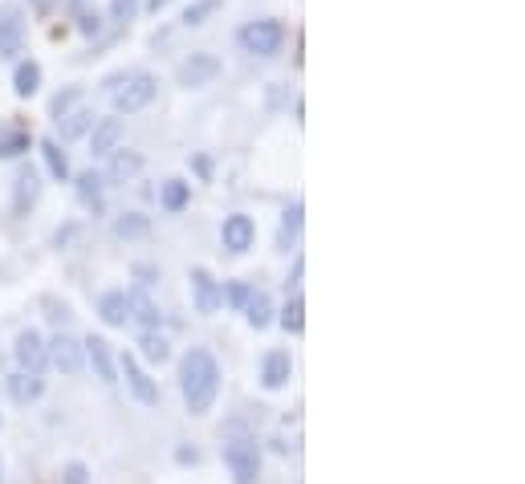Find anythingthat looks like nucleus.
Listing matches in <instances>:
<instances>
[{"mask_svg": "<svg viewBox=\"0 0 525 484\" xmlns=\"http://www.w3.org/2000/svg\"><path fill=\"white\" fill-rule=\"evenodd\" d=\"M285 41V29L277 21H253V25L241 29V49L253 53V57H273Z\"/></svg>", "mask_w": 525, "mask_h": 484, "instance_id": "obj_4", "label": "nucleus"}, {"mask_svg": "<svg viewBox=\"0 0 525 484\" xmlns=\"http://www.w3.org/2000/svg\"><path fill=\"white\" fill-rule=\"evenodd\" d=\"M151 232V220L147 216H139V212H126V216H118L115 220V237L118 240H139Z\"/></svg>", "mask_w": 525, "mask_h": 484, "instance_id": "obj_20", "label": "nucleus"}, {"mask_svg": "<svg viewBox=\"0 0 525 484\" xmlns=\"http://www.w3.org/2000/svg\"><path fill=\"white\" fill-rule=\"evenodd\" d=\"M245 317H249L253 330H265L269 322H273V301H269L265 293H253V298L245 301Z\"/></svg>", "mask_w": 525, "mask_h": 484, "instance_id": "obj_21", "label": "nucleus"}, {"mask_svg": "<svg viewBox=\"0 0 525 484\" xmlns=\"http://www.w3.org/2000/svg\"><path fill=\"white\" fill-rule=\"evenodd\" d=\"M220 281H216L212 273H208L204 264H196V269H192V298H196V309L200 314H216V309H220Z\"/></svg>", "mask_w": 525, "mask_h": 484, "instance_id": "obj_8", "label": "nucleus"}, {"mask_svg": "<svg viewBox=\"0 0 525 484\" xmlns=\"http://www.w3.org/2000/svg\"><path fill=\"white\" fill-rule=\"evenodd\" d=\"M184 203H187V184L184 179H168V184H163V208L179 212Z\"/></svg>", "mask_w": 525, "mask_h": 484, "instance_id": "obj_28", "label": "nucleus"}, {"mask_svg": "<svg viewBox=\"0 0 525 484\" xmlns=\"http://www.w3.org/2000/svg\"><path fill=\"white\" fill-rule=\"evenodd\" d=\"M82 350H86L90 367H94V375H99L102 383H115V359H110V342H107V338L90 334L86 342H82Z\"/></svg>", "mask_w": 525, "mask_h": 484, "instance_id": "obj_15", "label": "nucleus"}, {"mask_svg": "<svg viewBox=\"0 0 525 484\" xmlns=\"http://www.w3.org/2000/svg\"><path fill=\"white\" fill-rule=\"evenodd\" d=\"M216 73H220V62H216L212 53H192L187 62H179L176 82L184 90H200V86H208V82H216Z\"/></svg>", "mask_w": 525, "mask_h": 484, "instance_id": "obj_5", "label": "nucleus"}, {"mask_svg": "<svg viewBox=\"0 0 525 484\" xmlns=\"http://www.w3.org/2000/svg\"><path fill=\"white\" fill-rule=\"evenodd\" d=\"M33 9H41V13H49V9H54V0H33Z\"/></svg>", "mask_w": 525, "mask_h": 484, "instance_id": "obj_38", "label": "nucleus"}, {"mask_svg": "<svg viewBox=\"0 0 525 484\" xmlns=\"http://www.w3.org/2000/svg\"><path fill=\"white\" fill-rule=\"evenodd\" d=\"M134 13H139V0H115V4H110V17L115 21H131Z\"/></svg>", "mask_w": 525, "mask_h": 484, "instance_id": "obj_33", "label": "nucleus"}, {"mask_svg": "<svg viewBox=\"0 0 525 484\" xmlns=\"http://www.w3.org/2000/svg\"><path fill=\"white\" fill-rule=\"evenodd\" d=\"M253 237H257V229H253V220L245 216V212H232L228 220H224V229H220V240H224V248H228L232 256L249 253V248H253Z\"/></svg>", "mask_w": 525, "mask_h": 484, "instance_id": "obj_7", "label": "nucleus"}, {"mask_svg": "<svg viewBox=\"0 0 525 484\" xmlns=\"http://www.w3.org/2000/svg\"><path fill=\"white\" fill-rule=\"evenodd\" d=\"M102 184H107V179H102L99 171H86V176H78V200L82 203H99Z\"/></svg>", "mask_w": 525, "mask_h": 484, "instance_id": "obj_27", "label": "nucleus"}, {"mask_svg": "<svg viewBox=\"0 0 525 484\" xmlns=\"http://www.w3.org/2000/svg\"><path fill=\"white\" fill-rule=\"evenodd\" d=\"M78 29H82V33H86V37H99L102 21H99V17H94V13H86V17H82V21H78Z\"/></svg>", "mask_w": 525, "mask_h": 484, "instance_id": "obj_36", "label": "nucleus"}, {"mask_svg": "<svg viewBox=\"0 0 525 484\" xmlns=\"http://www.w3.org/2000/svg\"><path fill=\"white\" fill-rule=\"evenodd\" d=\"M220 9V0H196V4H192V9L184 13V25L187 29H196V25H204L208 17H212V13Z\"/></svg>", "mask_w": 525, "mask_h": 484, "instance_id": "obj_29", "label": "nucleus"}, {"mask_svg": "<svg viewBox=\"0 0 525 484\" xmlns=\"http://www.w3.org/2000/svg\"><path fill=\"white\" fill-rule=\"evenodd\" d=\"M9 395H13V403L29 407V403H37V399L45 395V383L37 379V375H29V370H21V375H13L9 379Z\"/></svg>", "mask_w": 525, "mask_h": 484, "instance_id": "obj_17", "label": "nucleus"}, {"mask_svg": "<svg viewBox=\"0 0 525 484\" xmlns=\"http://www.w3.org/2000/svg\"><path fill=\"white\" fill-rule=\"evenodd\" d=\"M163 4H171V0H147V9H155V13H159Z\"/></svg>", "mask_w": 525, "mask_h": 484, "instance_id": "obj_39", "label": "nucleus"}, {"mask_svg": "<svg viewBox=\"0 0 525 484\" xmlns=\"http://www.w3.org/2000/svg\"><path fill=\"white\" fill-rule=\"evenodd\" d=\"M57 126H62V139H78V134H86L90 126H94V115L90 110H65L62 118H57Z\"/></svg>", "mask_w": 525, "mask_h": 484, "instance_id": "obj_22", "label": "nucleus"}, {"mask_svg": "<svg viewBox=\"0 0 525 484\" xmlns=\"http://www.w3.org/2000/svg\"><path fill=\"white\" fill-rule=\"evenodd\" d=\"M45 354H49V362H54L62 375H78L82 370V342L70 334H57L54 342L45 346Z\"/></svg>", "mask_w": 525, "mask_h": 484, "instance_id": "obj_9", "label": "nucleus"}, {"mask_svg": "<svg viewBox=\"0 0 525 484\" xmlns=\"http://www.w3.org/2000/svg\"><path fill=\"white\" fill-rule=\"evenodd\" d=\"M155 90H159V82L151 73H131L123 86H115V110L118 115H134L142 106H151Z\"/></svg>", "mask_w": 525, "mask_h": 484, "instance_id": "obj_3", "label": "nucleus"}, {"mask_svg": "<svg viewBox=\"0 0 525 484\" xmlns=\"http://www.w3.org/2000/svg\"><path fill=\"white\" fill-rule=\"evenodd\" d=\"M220 452H224V464H228V472H232V484H257V476H261V452H257V444H253L249 436H232V440H224Z\"/></svg>", "mask_w": 525, "mask_h": 484, "instance_id": "obj_2", "label": "nucleus"}, {"mask_svg": "<svg viewBox=\"0 0 525 484\" xmlns=\"http://www.w3.org/2000/svg\"><path fill=\"white\" fill-rule=\"evenodd\" d=\"M41 155H45V168H49V176H54V179H70V159H65V151L57 147L54 139L41 143Z\"/></svg>", "mask_w": 525, "mask_h": 484, "instance_id": "obj_24", "label": "nucleus"}, {"mask_svg": "<svg viewBox=\"0 0 525 484\" xmlns=\"http://www.w3.org/2000/svg\"><path fill=\"white\" fill-rule=\"evenodd\" d=\"M196 460H200V452H196V448H192V452L179 448V464H196Z\"/></svg>", "mask_w": 525, "mask_h": 484, "instance_id": "obj_37", "label": "nucleus"}, {"mask_svg": "<svg viewBox=\"0 0 525 484\" xmlns=\"http://www.w3.org/2000/svg\"><path fill=\"white\" fill-rule=\"evenodd\" d=\"M107 159H110V171H107L110 184H126V179H134L142 171V155H139V151H123V147H118V151H110Z\"/></svg>", "mask_w": 525, "mask_h": 484, "instance_id": "obj_16", "label": "nucleus"}, {"mask_svg": "<svg viewBox=\"0 0 525 484\" xmlns=\"http://www.w3.org/2000/svg\"><path fill=\"white\" fill-rule=\"evenodd\" d=\"M29 151V134L25 131H13L0 139V159H21Z\"/></svg>", "mask_w": 525, "mask_h": 484, "instance_id": "obj_30", "label": "nucleus"}, {"mask_svg": "<svg viewBox=\"0 0 525 484\" xmlns=\"http://www.w3.org/2000/svg\"><path fill=\"white\" fill-rule=\"evenodd\" d=\"M220 298H228L237 309H245V301L253 298V290H249V285H241V281H232V285H228V293H220Z\"/></svg>", "mask_w": 525, "mask_h": 484, "instance_id": "obj_32", "label": "nucleus"}, {"mask_svg": "<svg viewBox=\"0 0 525 484\" xmlns=\"http://www.w3.org/2000/svg\"><path fill=\"white\" fill-rule=\"evenodd\" d=\"M13 90H17L21 98H33L37 90H41V65H37V62H21L17 73H13Z\"/></svg>", "mask_w": 525, "mask_h": 484, "instance_id": "obj_18", "label": "nucleus"}, {"mask_svg": "<svg viewBox=\"0 0 525 484\" xmlns=\"http://www.w3.org/2000/svg\"><path fill=\"white\" fill-rule=\"evenodd\" d=\"M73 102H78V90H65V94H57V98H54V115L62 118V115H65V110H70Z\"/></svg>", "mask_w": 525, "mask_h": 484, "instance_id": "obj_35", "label": "nucleus"}, {"mask_svg": "<svg viewBox=\"0 0 525 484\" xmlns=\"http://www.w3.org/2000/svg\"><path fill=\"white\" fill-rule=\"evenodd\" d=\"M118 143H123V123L118 118H102V123H94V134H90V155L107 159L110 151H118Z\"/></svg>", "mask_w": 525, "mask_h": 484, "instance_id": "obj_12", "label": "nucleus"}, {"mask_svg": "<svg viewBox=\"0 0 525 484\" xmlns=\"http://www.w3.org/2000/svg\"><path fill=\"white\" fill-rule=\"evenodd\" d=\"M17 362H21V370H29V375H41V367L49 362L45 338L37 334V330H21L17 334Z\"/></svg>", "mask_w": 525, "mask_h": 484, "instance_id": "obj_10", "label": "nucleus"}, {"mask_svg": "<svg viewBox=\"0 0 525 484\" xmlns=\"http://www.w3.org/2000/svg\"><path fill=\"white\" fill-rule=\"evenodd\" d=\"M297 232H302V203H294V208L285 212V220H281V248L289 245Z\"/></svg>", "mask_w": 525, "mask_h": 484, "instance_id": "obj_31", "label": "nucleus"}, {"mask_svg": "<svg viewBox=\"0 0 525 484\" xmlns=\"http://www.w3.org/2000/svg\"><path fill=\"white\" fill-rule=\"evenodd\" d=\"M37 195H41V179H37V171H21L17 176V212L33 208Z\"/></svg>", "mask_w": 525, "mask_h": 484, "instance_id": "obj_25", "label": "nucleus"}, {"mask_svg": "<svg viewBox=\"0 0 525 484\" xmlns=\"http://www.w3.org/2000/svg\"><path fill=\"white\" fill-rule=\"evenodd\" d=\"M123 379H126L131 395L139 399L142 407H155V403H159V387H155V379L139 367V359H134V354H123Z\"/></svg>", "mask_w": 525, "mask_h": 484, "instance_id": "obj_6", "label": "nucleus"}, {"mask_svg": "<svg viewBox=\"0 0 525 484\" xmlns=\"http://www.w3.org/2000/svg\"><path fill=\"white\" fill-rule=\"evenodd\" d=\"M73 4H82V0H73Z\"/></svg>", "mask_w": 525, "mask_h": 484, "instance_id": "obj_40", "label": "nucleus"}, {"mask_svg": "<svg viewBox=\"0 0 525 484\" xmlns=\"http://www.w3.org/2000/svg\"><path fill=\"white\" fill-rule=\"evenodd\" d=\"M62 480H65V484H90V472H86V464H78V460H73V464H65Z\"/></svg>", "mask_w": 525, "mask_h": 484, "instance_id": "obj_34", "label": "nucleus"}, {"mask_svg": "<svg viewBox=\"0 0 525 484\" xmlns=\"http://www.w3.org/2000/svg\"><path fill=\"white\" fill-rule=\"evenodd\" d=\"M139 350H142V359H147V362H168L171 346H168V338H163L159 330H142Z\"/></svg>", "mask_w": 525, "mask_h": 484, "instance_id": "obj_23", "label": "nucleus"}, {"mask_svg": "<svg viewBox=\"0 0 525 484\" xmlns=\"http://www.w3.org/2000/svg\"><path fill=\"white\" fill-rule=\"evenodd\" d=\"M281 326L289 330V334H302L306 330V301L302 298H294L289 306L281 309Z\"/></svg>", "mask_w": 525, "mask_h": 484, "instance_id": "obj_26", "label": "nucleus"}, {"mask_svg": "<svg viewBox=\"0 0 525 484\" xmlns=\"http://www.w3.org/2000/svg\"><path fill=\"white\" fill-rule=\"evenodd\" d=\"M0 428H4V419H0Z\"/></svg>", "mask_w": 525, "mask_h": 484, "instance_id": "obj_41", "label": "nucleus"}, {"mask_svg": "<svg viewBox=\"0 0 525 484\" xmlns=\"http://www.w3.org/2000/svg\"><path fill=\"white\" fill-rule=\"evenodd\" d=\"M99 314H102V322H107V326H123V322H126V293H118V290L102 293Z\"/></svg>", "mask_w": 525, "mask_h": 484, "instance_id": "obj_19", "label": "nucleus"}, {"mask_svg": "<svg viewBox=\"0 0 525 484\" xmlns=\"http://www.w3.org/2000/svg\"><path fill=\"white\" fill-rule=\"evenodd\" d=\"M179 391H184V403L192 415L212 411L216 395H220V367L208 350H187L179 362Z\"/></svg>", "mask_w": 525, "mask_h": 484, "instance_id": "obj_1", "label": "nucleus"}, {"mask_svg": "<svg viewBox=\"0 0 525 484\" xmlns=\"http://www.w3.org/2000/svg\"><path fill=\"white\" fill-rule=\"evenodd\" d=\"M289 375H294V359H289V350H269L265 362H261V387L281 391L285 383H289Z\"/></svg>", "mask_w": 525, "mask_h": 484, "instance_id": "obj_11", "label": "nucleus"}, {"mask_svg": "<svg viewBox=\"0 0 525 484\" xmlns=\"http://www.w3.org/2000/svg\"><path fill=\"white\" fill-rule=\"evenodd\" d=\"M126 317H134L142 330H159V322H163V314H159V306H155L151 298L142 290H134V293H126Z\"/></svg>", "mask_w": 525, "mask_h": 484, "instance_id": "obj_14", "label": "nucleus"}, {"mask_svg": "<svg viewBox=\"0 0 525 484\" xmlns=\"http://www.w3.org/2000/svg\"><path fill=\"white\" fill-rule=\"evenodd\" d=\"M21 45H25V25H21V13L4 9V13H0V57H17Z\"/></svg>", "mask_w": 525, "mask_h": 484, "instance_id": "obj_13", "label": "nucleus"}]
</instances>
